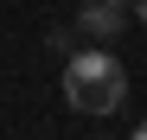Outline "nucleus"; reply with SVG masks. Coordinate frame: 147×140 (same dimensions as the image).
<instances>
[{
    "mask_svg": "<svg viewBox=\"0 0 147 140\" xmlns=\"http://www.w3.org/2000/svg\"><path fill=\"white\" fill-rule=\"evenodd\" d=\"M64 102L77 115H115L128 102V70L115 51H70L64 57Z\"/></svg>",
    "mask_w": 147,
    "mask_h": 140,
    "instance_id": "obj_1",
    "label": "nucleus"
},
{
    "mask_svg": "<svg viewBox=\"0 0 147 140\" xmlns=\"http://www.w3.org/2000/svg\"><path fill=\"white\" fill-rule=\"evenodd\" d=\"M77 26L96 32V38H115V32H128V7H121V0H83V7H77Z\"/></svg>",
    "mask_w": 147,
    "mask_h": 140,
    "instance_id": "obj_2",
    "label": "nucleus"
},
{
    "mask_svg": "<svg viewBox=\"0 0 147 140\" xmlns=\"http://www.w3.org/2000/svg\"><path fill=\"white\" fill-rule=\"evenodd\" d=\"M134 19H141V26H147V0H134Z\"/></svg>",
    "mask_w": 147,
    "mask_h": 140,
    "instance_id": "obj_3",
    "label": "nucleus"
},
{
    "mask_svg": "<svg viewBox=\"0 0 147 140\" xmlns=\"http://www.w3.org/2000/svg\"><path fill=\"white\" fill-rule=\"evenodd\" d=\"M134 140H147V121H141V127H134Z\"/></svg>",
    "mask_w": 147,
    "mask_h": 140,
    "instance_id": "obj_4",
    "label": "nucleus"
}]
</instances>
